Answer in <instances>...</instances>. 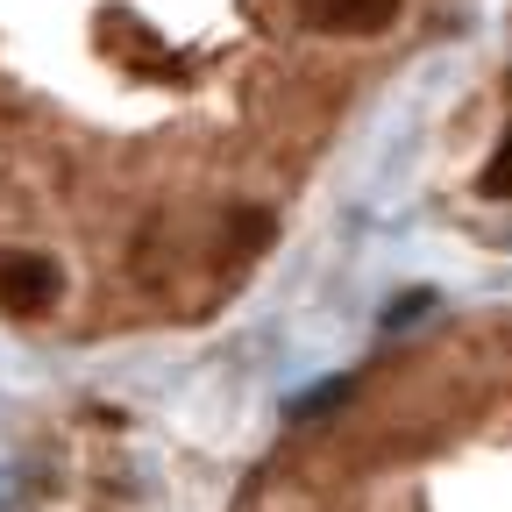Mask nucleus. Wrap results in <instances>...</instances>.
Instances as JSON below:
<instances>
[{
  "label": "nucleus",
  "instance_id": "4",
  "mask_svg": "<svg viewBox=\"0 0 512 512\" xmlns=\"http://www.w3.org/2000/svg\"><path fill=\"white\" fill-rule=\"evenodd\" d=\"M484 192H491V200H512V136H505L498 157L484 164Z\"/></svg>",
  "mask_w": 512,
  "mask_h": 512
},
{
  "label": "nucleus",
  "instance_id": "2",
  "mask_svg": "<svg viewBox=\"0 0 512 512\" xmlns=\"http://www.w3.org/2000/svg\"><path fill=\"white\" fill-rule=\"evenodd\" d=\"M299 15L320 36H384L399 22V0H299Z\"/></svg>",
  "mask_w": 512,
  "mask_h": 512
},
{
  "label": "nucleus",
  "instance_id": "5",
  "mask_svg": "<svg viewBox=\"0 0 512 512\" xmlns=\"http://www.w3.org/2000/svg\"><path fill=\"white\" fill-rule=\"evenodd\" d=\"M342 399H349V377H335V384H320V392L292 399V413H320V406H342Z\"/></svg>",
  "mask_w": 512,
  "mask_h": 512
},
{
  "label": "nucleus",
  "instance_id": "3",
  "mask_svg": "<svg viewBox=\"0 0 512 512\" xmlns=\"http://www.w3.org/2000/svg\"><path fill=\"white\" fill-rule=\"evenodd\" d=\"M228 235H235V249H264V242H271V214L235 207V214H228Z\"/></svg>",
  "mask_w": 512,
  "mask_h": 512
},
{
  "label": "nucleus",
  "instance_id": "1",
  "mask_svg": "<svg viewBox=\"0 0 512 512\" xmlns=\"http://www.w3.org/2000/svg\"><path fill=\"white\" fill-rule=\"evenodd\" d=\"M64 292V271L43 249H0V313H50Z\"/></svg>",
  "mask_w": 512,
  "mask_h": 512
}]
</instances>
